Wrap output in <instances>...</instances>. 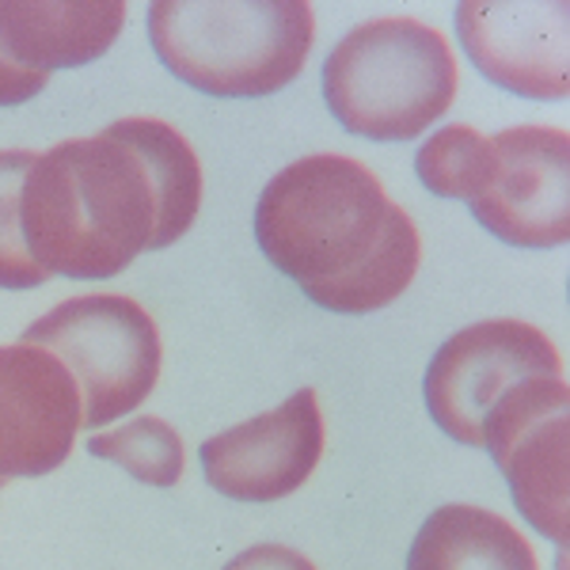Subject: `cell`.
Masks as SVG:
<instances>
[{"label":"cell","mask_w":570,"mask_h":570,"mask_svg":"<svg viewBox=\"0 0 570 570\" xmlns=\"http://www.w3.org/2000/svg\"><path fill=\"white\" fill-rule=\"evenodd\" d=\"M266 263L297 282L312 305L370 316L407 293L422 236L407 209L354 156L312 153L282 168L255 202Z\"/></svg>","instance_id":"cell-1"},{"label":"cell","mask_w":570,"mask_h":570,"mask_svg":"<svg viewBox=\"0 0 570 570\" xmlns=\"http://www.w3.org/2000/svg\"><path fill=\"white\" fill-rule=\"evenodd\" d=\"M156 217L149 168L110 130L50 145L20 190L23 247L46 278H115L153 252Z\"/></svg>","instance_id":"cell-2"},{"label":"cell","mask_w":570,"mask_h":570,"mask_svg":"<svg viewBox=\"0 0 570 570\" xmlns=\"http://www.w3.org/2000/svg\"><path fill=\"white\" fill-rule=\"evenodd\" d=\"M316 20L305 0H156L149 42L160 66L217 99H263L301 77Z\"/></svg>","instance_id":"cell-3"},{"label":"cell","mask_w":570,"mask_h":570,"mask_svg":"<svg viewBox=\"0 0 570 570\" xmlns=\"http://www.w3.org/2000/svg\"><path fill=\"white\" fill-rule=\"evenodd\" d=\"M461 88L456 53L438 27L395 16L370 20L331 46L320 72L324 104L346 134L407 145L449 115Z\"/></svg>","instance_id":"cell-4"},{"label":"cell","mask_w":570,"mask_h":570,"mask_svg":"<svg viewBox=\"0 0 570 570\" xmlns=\"http://www.w3.org/2000/svg\"><path fill=\"white\" fill-rule=\"evenodd\" d=\"M72 373L85 403V430H104L134 415L160 381V331L126 293H80L23 331Z\"/></svg>","instance_id":"cell-5"},{"label":"cell","mask_w":570,"mask_h":570,"mask_svg":"<svg viewBox=\"0 0 570 570\" xmlns=\"http://www.w3.org/2000/svg\"><path fill=\"white\" fill-rule=\"evenodd\" d=\"M537 376H563V357L525 320H483L438 346L422 376L434 426L464 449H483V419L510 389Z\"/></svg>","instance_id":"cell-6"},{"label":"cell","mask_w":570,"mask_h":570,"mask_svg":"<svg viewBox=\"0 0 570 570\" xmlns=\"http://www.w3.org/2000/svg\"><path fill=\"white\" fill-rule=\"evenodd\" d=\"M483 449L510 487L513 510L551 544L570 537V392L563 376H537L487 411Z\"/></svg>","instance_id":"cell-7"},{"label":"cell","mask_w":570,"mask_h":570,"mask_svg":"<svg viewBox=\"0 0 570 570\" xmlns=\"http://www.w3.org/2000/svg\"><path fill=\"white\" fill-rule=\"evenodd\" d=\"M494 164L468 202L494 240L510 247H563L570 240V137L556 126H510L494 134Z\"/></svg>","instance_id":"cell-8"},{"label":"cell","mask_w":570,"mask_h":570,"mask_svg":"<svg viewBox=\"0 0 570 570\" xmlns=\"http://www.w3.org/2000/svg\"><path fill=\"white\" fill-rule=\"evenodd\" d=\"M324 411L316 389H297L274 411L202 441V475L217 494L247 505L282 502L301 491L324 456Z\"/></svg>","instance_id":"cell-9"},{"label":"cell","mask_w":570,"mask_h":570,"mask_svg":"<svg viewBox=\"0 0 570 570\" xmlns=\"http://www.w3.org/2000/svg\"><path fill=\"white\" fill-rule=\"evenodd\" d=\"M80 430L85 403L66 365L23 338L0 346V483L50 475Z\"/></svg>","instance_id":"cell-10"},{"label":"cell","mask_w":570,"mask_h":570,"mask_svg":"<svg viewBox=\"0 0 570 570\" xmlns=\"http://www.w3.org/2000/svg\"><path fill=\"white\" fill-rule=\"evenodd\" d=\"M456 39L483 80L525 99H567V4H456Z\"/></svg>","instance_id":"cell-11"},{"label":"cell","mask_w":570,"mask_h":570,"mask_svg":"<svg viewBox=\"0 0 570 570\" xmlns=\"http://www.w3.org/2000/svg\"><path fill=\"white\" fill-rule=\"evenodd\" d=\"M126 27V4H4L0 0V53L31 72L80 69L110 53Z\"/></svg>","instance_id":"cell-12"},{"label":"cell","mask_w":570,"mask_h":570,"mask_svg":"<svg viewBox=\"0 0 570 570\" xmlns=\"http://www.w3.org/2000/svg\"><path fill=\"white\" fill-rule=\"evenodd\" d=\"M407 570H540V559L502 513L453 502L419 525Z\"/></svg>","instance_id":"cell-13"},{"label":"cell","mask_w":570,"mask_h":570,"mask_svg":"<svg viewBox=\"0 0 570 570\" xmlns=\"http://www.w3.org/2000/svg\"><path fill=\"white\" fill-rule=\"evenodd\" d=\"M107 130L122 137V141L141 156L153 176L156 209H160L153 252H164V247L179 244L183 236L190 233V225H195V217L202 209V164L195 149H190V141L171 122L141 118V115L118 118Z\"/></svg>","instance_id":"cell-14"},{"label":"cell","mask_w":570,"mask_h":570,"mask_svg":"<svg viewBox=\"0 0 570 570\" xmlns=\"http://www.w3.org/2000/svg\"><path fill=\"white\" fill-rule=\"evenodd\" d=\"M88 453L96 461L118 464L145 487H176L183 480V464H187L179 430L160 415H141L122 426H110L104 434H91Z\"/></svg>","instance_id":"cell-15"},{"label":"cell","mask_w":570,"mask_h":570,"mask_svg":"<svg viewBox=\"0 0 570 570\" xmlns=\"http://www.w3.org/2000/svg\"><path fill=\"white\" fill-rule=\"evenodd\" d=\"M494 141L472 126H445L430 134L415 153V176L430 195L472 202L491 176Z\"/></svg>","instance_id":"cell-16"},{"label":"cell","mask_w":570,"mask_h":570,"mask_svg":"<svg viewBox=\"0 0 570 570\" xmlns=\"http://www.w3.org/2000/svg\"><path fill=\"white\" fill-rule=\"evenodd\" d=\"M31 149H4L0 153V289L8 293H23V289H39L42 282H50L46 274L35 266V259L23 247L20 233V190L23 179L35 164Z\"/></svg>","instance_id":"cell-17"},{"label":"cell","mask_w":570,"mask_h":570,"mask_svg":"<svg viewBox=\"0 0 570 570\" xmlns=\"http://www.w3.org/2000/svg\"><path fill=\"white\" fill-rule=\"evenodd\" d=\"M225 570H316V563L285 544H255L244 548Z\"/></svg>","instance_id":"cell-18"},{"label":"cell","mask_w":570,"mask_h":570,"mask_svg":"<svg viewBox=\"0 0 570 570\" xmlns=\"http://www.w3.org/2000/svg\"><path fill=\"white\" fill-rule=\"evenodd\" d=\"M46 85H50V77L16 66V61H8L4 53H0V107L31 104L35 96H42Z\"/></svg>","instance_id":"cell-19"},{"label":"cell","mask_w":570,"mask_h":570,"mask_svg":"<svg viewBox=\"0 0 570 570\" xmlns=\"http://www.w3.org/2000/svg\"><path fill=\"white\" fill-rule=\"evenodd\" d=\"M0 487H4V483H0Z\"/></svg>","instance_id":"cell-20"}]
</instances>
